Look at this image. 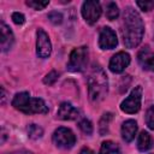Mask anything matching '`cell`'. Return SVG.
<instances>
[{
  "mask_svg": "<svg viewBox=\"0 0 154 154\" xmlns=\"http://www.w3.org/2000/svg\"><path fill=\"white\" fill-rule=\"evenodd\" d=\"M144 34V24L140 13L132 7H126L123 13L122 20V35L126 48L137 47Z\"/></svg>",
  "mask_w": 154,
  "mask_h": 154,
  "instance_id": "obj_1",
  "label": "cell"
},
{
  "mask_svg": "<svg viewBox=\"0 0 154 154\" xmlns=\"http://www.w3.org/2000/svg\"><path fill=\"white\" fill-rule=\"evenodd\" d=\"M88 93L93 102L102 101L108 93V79L99 65H93L88 75Z\"/></svg>",
  "mask_w": 154,
  "mask_h": 154,
  "instance_id": "obj_2",
  "label": "cell"
},
{
  "mask_svg": "<svg viewBox=\"0 0 154 154\" xmlns=\"http://www.w3.org/2000/svg\"><path fill=\"white\" fill-rule=\"evenodd\" d=\"M88 47L81 46L77 48H73L72 52L70 53L69 57V63H67V70L71 72H82L85 70L87 64H88Z\"/></svg>",
  "mask_w": 154,
  "mask_h": 154,
  "instance_id": "obj_3",
  "label": "cell"
},
{
  "mask_svg": "<svg viewBox=\"0 0 154 154\" xmlns=\"http://www.w3.org/2000/svg\"><path fill=\"white\" fill-rule=\"evenodd\" d=\"M141 100H142V87L137 85L131 90L129 96L120 103V109L129 114L137 113L141 108Z\"/></svg>",
  "mask_w": 154,
  "mask_h": 154,
  "instance_id": "obj_4",
  "label": "cell"
},
{
  "mask_svg": "<svg viewBox=\"0 0 154 154\" xmlns=\"http://www.w3.org/2000/svg\"><path fill=\"white\" fill-rule=\"evenodd\" d=\"M53 143L61 149H70L75 146L76 143V136L73 135V132L67 129V128H58L54 132H53Z\"/></svg>",
  "mask_w": 154,
  "mask_h": 154,
  "instance_id": "obj_5",
  "label": "cell"
},
{
  "mask_svg": "<svg viewBox=\"0 0 154 154\" xmlns=\"http://www.w3.org/2000/svg\"><path fill=\"white\" fill-rule=\"evenodd\" d=\"M101 5L99 1L95 0H87L82 5V16L84 20L89 24H94L99 20L101 16Z\"/></svg>",
  "mask_w": 154,
  "mask_h": 154,
  "instance_id": "obj_6",
  "label": "cell"
},
{
  "mask_svg": "<svg viewBox=\"0 0 154 154\" xmlns=\"http://www.w3.org/2000/svg\"><path fill=\"white\" fill-rule=\"evenodd\" d=\"M37 40H36V53L40 58L46 59L52 53V43L49 36L43 29H37Z\"/></svg>",
  "mask_w": 154,
  "mask_h": 154,
  "instance_id": "obj_7",
  "label": "cell"
},
{
  "mask_svg": "<svg viewBox=\"0 0 154 154\" xmlns=\"http://www.w3.org/2000/svg\"><path fill=\"white\" fill-rule=\"evenodd\" d=\"M129 64H130V55L126 52H118L111 58L108 67L113 73H120L129 66Z\"/></svg>",
  "mask_w": 154,
  "mask_h": 154,
  "instance_id": "obj_8",
  "label": "cell"
},
{
  "mask_svg": "<svg viewBox=\"0 0 154 154\" xmlns=\"http://www.w3.org/2000/svg\"><path fill=\"white\" fill-rule=\"evenodd\" d=\"M117 45H118V40H117L116 32L108 26L102 28L100 31V35H99L100 48L101 49H113Z\"/></svg>",
  "mask_w": 154,
  "mask_h": 154,
  "instance_id": "obj_9",
  "label": "cell"
},
{
  "mask_svg": "<svg viewBox=\"0 0 154 154\" xmlns=\"http://www.w3.org/2000/svg\"><path fill=\"white\" fill-rule=\"evenodd\" d=\"M137 60L143 70L154 72V52L149 49V47H143L138 54Z\"/></svg>",
  "mask_w": 154,
  "mask_h": 154,
  "instance_id": "obj_10",
  "label": "cell"
},
{
  "mask_svg": "<svg viewBox=\"0 0 154 154\" xmlns=\"http://www.w3.org/2000/svg\"><path fill=\"white\" fill-rule=\"evenodd\" d=\"M57 116L61 120H75L78 118L79 112L70 102H63L58 108Z\"/></svg>",
  "mask_w": 154,
  "mask_h": 154,
  "instance_id": "obj_11",
  "label": "cell"
},
{
  "mask_svg": "<svg viewBox=\"0 0 154 154\" xmlns=\"http://www.w3.org/2000/svg\"><path fill=\"white\" fill-rule=\"evenodd\" d=\"M30 100H31V96H30V94H29L28 91L17 93V94L14 95L13 100H12V106H13L16 109H18V111H20V112L28 114V108H29Z\"/></svg>",
  "mask_w": 154,
  "mask_h": 154,
  "instance_id": "obj_12",
  "label": "cell"
},
{
  "mask_svg": "<svg viewBox=\"0 0 154 154\" xmlns=\"http://www.w3.org/2000/svg\"><path fill=\"white\" fill-rule=\"evenodd\" d=\"M122 137L125 142H131L137 132V123L134 119H128L122 125Z\"/></svg>",
  "mask_w": 154,
  "mask_h": 154,
  "instance_id": "obj_13",
  "label": "cell"
},
{
  "mask_svg": "<svg viewBox=\"0 0 154 154\" xmlns=\"http://www.w3.org/2000/svg\"><path fill=\"white\" fill-rule=\"evenodd\" d=\"M0 31H1V49L2 52H7L12 47L14 41L13 32L4 22L0 25Z\"/></svg>",
  "mask_w": 154,
  "mask_h": 154,
  "instance_id": "obj_14",
  "label": "cell"
},
{
  "mask_svg": "<svg viewBox=\"0 0 154 154\" xmlns=\"http://www.w3.org/2000/svg\"><path fill=\"white\" fill-rule=\"evenodd\" d=\"M153 146V138L150 136L149 132L147 131H141L137 138V148L141 152H146L148 149H150Z\"/></svg>",
  "mask_w": 154,
  "mask_h": 154,
  "instance_id": "obj_15",
  "label": "cell"
},
{
  "mask_svg": "<svg viewBox=\"0 0 154 154\" xmlns=\"http://www.w3.org/2000/svg\"><path fill=\"white\" fill-rule=\"evenodd\" d=\"M100 154H122L119 146L113 141H105L101 143Z\"/></svg>",
  "mask_w": 154,
  "mask_h": 154,
  "instance_id": "obj_16",
  "label": "cell"
},
{
  "mask_svg": "<svg viewBox=\"0 0 154 154\" xmlns=\"http://www.w3.org/2000/svg\"><path fill=\"white\" fill-rule=\"evenodd\" d=\"M105 14H106L107 19H109V20H113V19L118 18V16H119V10H118L117 4H116V2H113V1L107 2Z\"/></svg>",
  "mask_w": 154,
  "mask_h": 154,
  "instance_id": "obj_17",
  "label": "cell"
},
{
  "mask_svg": "<svg viewBox=\"0 0 154 154\" xmlns=\"http://www.w3.org/2000/svg\"><path fill=\"white\" fill-rule=\"evenodd\" d=\"M111 119H112V113H109V112L105 113V114L101 117L100 123H99V124H100V125H99V131H100L101 135H105V134L108 131V124H109Z\"/></svg>",
  "mask_w": 154,
  "mask_h": 154,
  "instance_id": "obj_18",
  "label": "cell"
},
{
  "mask_svg": "<svg viewBox=\"0 0 154 154\" xmlns=\"http://www.w3.org/2000/svg\"><path fill=\"white\" fill-rule=\"evenodd\" d=\"M28 134H29V137L32 138V140H37L40 137H42L43 135V130L41 126L36 125V124H31L28 129Z\"/></svg>",
  "mask_w": 154,
  "mask_h": 154,
  "instance_id": "obj_19",
  "label": "cell"
},
{
  "mask_svg": "<svg viewBox=\"0 0 154 154\" xmlns=\"http://www.w3.org/2000/svg\"><path fill=\"white\" fill-rule=\"evenodd\" d=\"M146 124L150 130H154V105L150 106L146 112Z\"/></svg>",
  "mask_w": 154,
  "mask_h": 154,
  "instance_id": "obj_20",
  "label": "cell"
},
{
  "mask_svg": "<svg viewBox=\"0 0 154 154\" xmlns=\"http://www.w3.org/2000/svg\"><path fill=\"white\" fill-rule=\"evenodd\" d=\"M78 126H79V129H81L84 134H87V135H90V134L93 132V125H91L90 120L87 119V118L82 119V120L78 123Z\"/></svg>",
  "mask_w": 154,
  "mask_h": 154,
  "instance_id": "obj_21",
  "label": "cell"
},
{
  "mask_svg": "<svg viewBox=\"0 0 154 154\" xmlns=\"http://www.w3.org/2000/svg\"><path fill=\"white\" fill-rule=\"evenodd\" d=\"M48 4L49 1H26V5L34 10H43L46 6H48Z\"/></svg>",
  "mask_w": 154,
  "mask_h": 154,
  "instance_id": "obj_22",
  "label": "cell"
},
{
  "mask_svg": "<svg viewBox=\"0 0 154 154\" xmlns=\"http://www.w3.org/2000/svg\"><path fill=\"white\" fill-rule=\"evenodd\" d=\"M58 77H59V75H58V72H57V71H51V72H49V73H47V75H46V77L43 78V83H45V84L51 85V84H53V83L58 79Z\"/></svg>",
  "mask_w": 154,
  "mask_h": 154,
  "instance_id": "obj_23",
  "label": "cell"
},
{
  "mask_svg": "<svg viewBox=\"0 0 154 154\" xmlns=\"http://www.w3.org/2000/svg\"><path fill=\"white\" fill-rule=\"evenodd\" d=\"M48 19L53 23V24H60L63 22V16L61 13H59L58 11H53L48 14Z\"/></svg>",
  "mask_w": 154,
  "mask_h": 154,
  "instance_id": "obj_24",
  "label": "cell"
},
{
  "mask_svg": "<svg viewBox=\"0 0 154 154\" xmlns=\"http://www.w3.org/2000/svg\"><path fill=\"white\" fill-rule=\"evenodd\" d=\"M136 4L142 11H146V12L154 8V1H137Z\"/></svg>",
  "mask_w": 154,
  "mask_h": 154,
  "instance_id": "obj_25",
  "label": "cell"
},
{
  "mask_svg": "<svg viewBox=\"0 0 154 154\" xmlns=\"http://www.w3.org/2000/svg\"><path fill=\"white\" fill-rule=\"evenodd\" d=\"M12 20H13V23H14V24L20 25V24H23V23L25 22V17H24V14H23V13L13 12V13H12Z\"/></svg>",
  "mask_w": 154,
  "mask_h": 154,
  "instance_id": "obj_26",
  "label": "cell"
},
{
  "mask_svg": "<svg viewBox=\"0 0 154 154\" xmlns=\"http://www.w3.org/2000/svg\"><path fill=\"white\" fill-rule=\"evenodd\" d=\"M79 154H94V152H93L90 148H87V147H84V148H82V149H81Z\"/></svg>",
  "mask_w": 154,
  "mask_h": 154,
  "instance_id": "obj_27",
  "label": "cell"
}]
</instances>
